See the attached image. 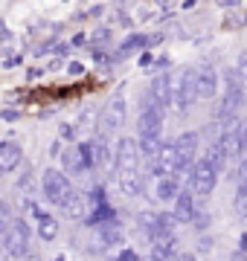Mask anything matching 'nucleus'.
Segmentation results:
<instances>
[{"instance_id": "nucleus-22", "label": "nucleus", "mask_w": 247, "mask_h": 261, "mask_svg": "<svg viewBox=\"0 0 247 261\" xmlns=\"http://www.w3.org/2000/svg\"><path fill=\"white\" fill-rule=\"evenodd\" d=\"M181 192H183V186H181L178 177H160L157 186H154V197H157V200H178Z\"/></svg>"}, {"instance_id": "nucleus-13", "label": "nucleus", "mask_w": 247, "mask_h": 261, "mask_svg": "<svg viewBox=\"0 0 247 261\" xmlns=\"http://www.w3.org/2000/svg\"><path fill=\"white\" fill-rule=\"evenodd\" d=\"M58 209H61V215L70 218V221H87V218H90V215H87V209H90V197L82 195V192H73L64 203L58 206Z\"/></svg>"}, {"instance_id": "nucleus-2", "label": "nucleus", "mask_w": 247, "mask_h": 261, "mask_svg": "<svg viewBox=\"0 0 247 261\" xmlns=\"http://www.w3.org/2000/svg\"><path fill=\"white\" fill-rule=\"evenodd\" d=\"M241 105H244V82L238 79L236 70H227V73H224V96H221V102H218L215 122L236 116V111L241 108Z\"/></svg>"}, {"instance_id": "nucleus-31", "label": "nucleus", "mask_w": 247, "mask_h": 261, "mask_svg": "<svg viewBox=\"0 0 247 261\" xmlns=\"http://www.w3.org/2000/svg\"><path fill=\"white\" fill-rule=\"evenodd\" d=\"M192 224H195V229H198V232H204V229H207V226L212 224V218H209L207 212H198L195 218H192Z\"/></svg>"}, {"instance_id": "nucleus-21", "label": "nucleus", "mask_w": 247, "mask_h": 261, "mask_svg": "<svg viewBox=\"0 0 247 261\" xmlns=\"http://www.w3.org/2000/svg\"><path fill=\"white\" fill-rule=\"evenodd\" d=\"M116 186L122 189V195L137 197L143 192V177H140V171H116Z\"/></svg>"}, {"instance_id": "nucleus-10", "label": "nucleus", "mask_w": 247, "mask_h": 261, "mask_svg": "<svg viewBox=\"0 0 247 261\" xmlns=\"http://www.w3.org/2000/svg\"><path fill=\"white\" fill-rule=\"evenodd\" d=\"M198 145L201 137L198 130H183L181 137L175 140V148H178V157H181V171H195V163H198Z\"/></svg>"}, {"instance_id": "nucleus-27", "label": "nucleus", "mask_w": 247, "mask_h": 261, "mask_svg": "<svg viewBox=\"0 0 247 261\" xmlns=\"http://www.w3.org/2000/svg\"><path fill=\"white\" fill-rule=\"evenodd\" d=\"M32 189H35V171H32V166H23V171H20V177H18V192L29 195Z\"/></svg>"}, {"instance_id": "nucleus-38", "label": "nucleus", "mask_w": 247, "mask_h": 261, "mask_svg": "<svg viewBox=\"0 0 247 261\" xmlns=\"http://www.w3.org/2000/svg\"><path fill=\"white\" fill-rule=\"evenodd\" d=\"M61 137H64V140H73V128H70V125H61Z\"/></svg>"}, {"instance_id": "nucleus-43", "label": "nucleus", "mask_w": 247, "mask_h": 261, "mask_svg": "<svg viewBox=\"0 0 247 261\" xmlns=\"http://www.w3.org/2000/svg\"><path fill=\"white\" fill-rule=\"evenodd\" d=\"M149 261H154V258H149Z\"/></svg>"}, {"instance_id": "nucleus-3", "label": "nucleus", "mask_w": 247, "mask_h": 261, "mask_svg": "<svg viewBox=\"0 0 247 261\" xmlns=\"http://www.w3.org/2000/svg\"><path fill=\"white\" fill-rule=\"evenodd\" d=\"M61 166H64V174H70V177H79V174L93 171L96 168L93 166V140L64 148L61 151Z\"/></svg>"}, {"instance_id": "nucleus-17", "label": "nucleus", "mask_w": 247, "mask_h": 261, "mask_svg": "<svg viewBox=\"0 0 247 261\" xmlns=\"http://www.w3.org/2000/svg\"><path fill=\"white\" fill-rule=\"evenodd\" d=\"M149 96H152L160 108L171 105V75H166V73L154 75L152 82H149Z\"/></svg>"}, {"instance_id": "nucleus-7", "label": "nucleus", "mask_w": 247, "mask_h": 261, "mask_svg": "<svg viewBox=\"0 0 247 261\" xmlns=\"http://www.w3.org/2000/svg\"><path fill=\"white\" fill-rule=\"evenodd\" d=\"M3 252L6 258H23L29 252V224L23 218L15 226L3 229Z\"/></svg>"}, {"instance_id": "nucleus-28", "label": "nucleus", "mask_w": 247, "mask_h": 261, "mask_svg": "<svg viewBox=\"0 0 247 261\" xmlns=\"http://www.w3.org/2000/svg\"><path fill=\"white\" fill-rule=\"evenodd\" d=\"M233 206H236V212H238V215H244V218H247V186H238V189H236Z\"/></svg>"}, {"instance_id": "nucleus-23", "label": "nucleus", "mask_w": 247, "mask_h": 261, "mask_svg": "<svg viewBox=\"0 0 247 261\" xmlns=\"http://www.w3.org/2000/svg\"><path fill=\"white\" fill-rule=\"evenodd\" d=\"M96 232H99V244H102V247H122L125 244V232H122V226L116 224H105V226H99V229H96ZM125 250V247H122Z\"/></svg>"}, {"instance_id": "nucleus-15", "label": "nucleus", "mask_w": 247, "mask_h": 261, "mask_svg": "<svg viewBox=\"0 0 247 261\" xmlns=\"http://www.w3.org/2000/svg\"><path fill=\"white\" fill-rule=\"evenodd\" d=\"M152 258L154 261H175L178 255V238L175 235H157L152 238Z\"/></svg>"}, {"instance_id": "nucleus-11", "label": "nucleus", "mask_w": 247, "mask_h": 261, "mask_svg": "<svg viewBox=\"0 0 247 261\" xmlns=\"http://www.w3.org/2000/svg\"><path fill=\"white\" fill-rule=\"evenodd\" d=\"M195 82H198V99H215L218 96V70L209 64V61H204V64L195 67Z\"/></svg>"}, {"instance_id": "nucleus-37", "label": "nucleus", "mask_w": 247, "mask_h": 261, "mask_svg": "<svg viewBox=\"0 0 247 261\" xmlns=\"http://www.w3.org/2000/svg\"><path fill=\"white\" fill-rule=\"evenodd\" d=\"M18 116H20V111H12V108H9V111H3V119H6V122H15Z\"/></svg>"}, {"instance_id": "nucleus-1", "label": "nucleus", "mask_w": 247, "mask_h": 261, "mask_svg": "<svg viewBox=\"0 0 247 261\" xmlns=\"http://www.w3.org/2000/svg\"><path fill=\"white\" fill-rule=\"evenodd\" d=\"M198 102V82H195V67H181L171 73V108L178 113H186Z\"/></svg>"}, {"instance_id": "nucleus-18", "label": "nucleus", "mask_w": 247, "mask_h": 261, "mask_svg": "<svg viewBox=\"0 0 247 261\" xmlns=\"http://www.w3.org/2000/svg\"><path fill=\"white\" fill-rule=\"evenodd\" d=\"M137 224H140V229L149 238H157V235H163V212H157V209H143V212L137 215Z\"/></svg>"}, {"instance_id": "nucleus-19", "label": "nucleus", "mask_w": 247, "mask_h": 261, "mask_svg": "<svg viewBox=\"0 0 247 261\" xmlns=\"http://www.w3.org/2000/svg\"><path fill=\"white\" fill-rule=\"evenodd\" d=\"M145 47H152V35H128L119 41V47L114 49V58H128L134 53H143Z\"/></svg>"}, {"instance_id": "nucleus-26", "label": "nucleus", "mask_w": 247, "mask_h": 261, "mask_svg": "<svg viewBox=\"0 0 247 261\" xmlns=\"http://www.w3.org/2000/svg\"><path fill=\"white\" fill-rule=\"evenodd\" d=\"M38 235L44 238V241H53L58 235V221L53 218V215H41L38 218Z\"/></svg>"}, {"instance_id": "nucleus-9", "label": "nucleus", "mask_w": 247, "mask_h": 261, "mask_svg": "<svg viewBox=\"0 0 247 261\" xmlns=\"http://www.w3.org/2000/svg\"><path fill=\"white\" fill-rule=\"evenodd\" d=\"M215 183H218V171H215V166H212L207 157H201L198 163H195L189 189L195 192V195H201V197H209L212 192H215Z\"/></svg>"}, {"instance_id": "nucleus-29", "label": "nucleus", "mask_w": 247, "mask_h": 261, "mask_svg": "<svg viewBox=\"0 0 247 261\" xmlns=\"http://www.w3.org/2000/svg\"><path fill=\"white\" fill-rule=\"evenodd\" d=\"M236 73H238V79H241V82L247 84V49L236 58Z\"/></svg>"}, {"instance_id": "nucleus-5", "label": "nucleus", "mask_w": 247, "mask_h": 261, "mask_svg": "<svg viewBox=\"0 0 247 261\" xmlns=\"http://www.w3.org/2000/svg\"><path fill=\"white\" fill-rule=\"evenodd\" d=\"M125 113H128V102H125V93H116L108 99V105L102 108V113H99V122H96V137H111L114 130L122 128L125 122Z\"/></svg>"}, {"instance_id": "nucleus-35", "label": "nucleus", "mask_w": 247, "mask_h": 261, "mask_svg": "<svg viewBox=\"0 0 247 261\" xmlns=\"http://www.w3.org/2000/svg\"><path fill=\"white\" fill-rule=\"evenodd\" d=\"M198 250L201 252H209V250H212V238H207V235H204V238L198 241Z\"/></svg>"}, {"instance_id": "nucleus-39", "label": "nucleus", "mask_w": 247, "mask_h": 261, "mask_svg": "<svg viewBox=\"0 0 247 261\" xmlns=\"http://www.w3.org/2000/svg\"><path fill=\"white\" fill-rule=\"evenodd\" d=\"M233 261H247V252L236 250V252H233Z\"/></svg>"}, {"instance_id": "nucleus-4", "label": "nucleus", "mask_w": 247, "mask_h": 261, "mask_svg": "<svg viewBox=\"0 0 247 261\" xmlns=\"http://www.w3.org/2000/svg\"><path fill=\"white\" fill-rule=\"evenodd\" d=\"M41 192H44V200H47V203L61 206L76 189H73L70 177L64 174V168H47V171L41 174Z\"/></svg>"}, {"instance_id": "nucleus-30", "label": "nucleus", "mask_w": 247, "mask_h": 261, "mask_svg": "<svg viewBox=\"0 0 247 261\" xmlns=\"http://www.w3.org/2000/svg\"><path fill=\"white\" fill-rule=\"evenodd\" d=\"M236 180H238V186H247V157L238 160V166H236Z\"/></svg>"}, {"instance_id": "nucleus-25", "label": "nucleus", "mask_w": 247, "mask_h": 261, "mask_svg": "<svg viewBox=\"0 0 247 261\" xmlns=\"http://www.w3.org/2000/svg\"><path fill=\"white\" fill-rule=\"evenodd\" d=\"M111 44H114V29L102 27V29H96L93 35H90V47H93V53H102V49L111 47Z\"/></svg>"}, {"instance_id": "nucleus-36", "label": "nucleus", "mask_w": 247, "mask_h": 261, "mask_svg": "<svg viewBox=\"0 0 247 261\" xmlns=\"http://www.w3.org/2000/svg\"><path fill=\"white\" fill-rule=\"evenodd\" d=\"M3 58H6V61H3V67H15V64H18V56H15V53H6Z\"/></svg>"}, {"instance_id": "nucleus-24", "label": "nucleus", "mask_w": 247, "mask_h": 261, "mask_svg": "<svg viewBox=\"0 0 247 261\" xmlns=\"http://www.w3.org/2000/svg\"><path fill=\"white\" fill-rule=\"evenodd\" d=\"M204 157H207L209 163L215 166V171H218V174H224V171H227V168H230V160H233V157H230V151L224 148V145H221L218 140L209 145V151L204 154Z\"/></svg>"}, {"instance_id": "nucleus-8", "label": "nucleus", "mask_w": 247, "mask_h": 261, "mask_svg": "<svg viewBox=\"0 0 247 261\" xmlns=\"http://www.w3.org/2000/svg\"><path fill=\"white\" fill-rule=\"evenodd\" d=\"M114 157H116V171H140V140L134 137H119V142L114 145Z\"/></svg>"}, {"instance_id": "nucleus-32", "label": "nucleus", "mask_w": 247, "mask_h": 261, "mask_svg": "<svg viewBox=\"0 0 247 261\" xmlns=\"http://www.w3.org/2000/svg\"><path fill=\"white\" fill-rule=\"evenodd\" d=\"M114 20L119 23V27H131V23H134V20L128 18V12H125V6H116V9H114Z\"/></svg>"}, {"instance_id": "nucleus-16", "label": "nucleus", "mask_w": 247, "mask_h": 261, "mask_svg": "<svg viewBox=\"0 0 247 261\" xmlns=\"http://www.w3.org/2000/svg\"><path fill=\"white\" fill-rule=\"evenodd\" d=\"M171 215L178 218V224H192V218H195V192L192 189H183L181 197L175 200V209H171Z\"/></svg>"}, {"instance_id": "nucleus-41", "label": "nucleus", "mask_w": 247, "mask_h": 261, "mask_svg": "<svg viewBox=\"0 0 247 261\" xmlns=\"http://www.w3.org/2000/svg\"><path fill=\"white\" fill-rule=\"evenodd\" d=\"M67 70H70V73H73V75H79V73H82V64H70V67H67Z\"/></svg>"}, {"instance_id": "nucleus-40", "label": "nucleus", "mask_w": 247, "mask_h": 261, "mask_svg": "<svg viewBox=\"0 0 247 261\" xmlns=\"http://www.w3.org/2000/svg\"><path fill=\"white\" fill-rule=\"evenodd\" d=\"M178 261H198V258H195V252H183V255H181Z\"/></svg>"}, {"instance_id": "nucleus-12", "label": "nucleus", "mask_w": 247, "mask_h": 261, "mask_svg": "<svg viewBox=\"0 0 247 261\" xmlns=\"http://www.w3.org/2000/svg\"><path fill=\"white\" fill-rule=\"evenodd\" d=\"M152 171L157 174V180L160 177H178V171H181V157H178L175 140L163 145V154L152 163Z\"/></svg>"}, {"instance_id": "nucleus-34", "label": "nucleus", "mask_w": 247, "mask_h": 261, "mask_svg": "<svg viewBox=\"0 0 247 261\" xmlns=\"http://www.w3.org/2000/svg\"><path fill=\"white\" fill-rule=\"evenodd\" d=\"M70 44H73V47H90V35H85V32H76Z\"/></svg>"}, {"instance_id": "nucleus-6", "label": "nucleus", "mask_w": 247, "mask_h": 261, "mask_svg": "<svg viewBox=\"0 0 247 261\" xmlns=\"http://www.w3.org/2000/svg\"><path fill=\"white\" fill-rule=\"evenodd\" d=\"M163 122H166V108L154 102L149 90L143 93V111H140V119H137V130H140V140L145 137H163Z\"/></svg>"}, {"instance_id": "nucleus-33", "label": "nucleus", "mask_w": 247, "mask_h": 261, "mask_svg": "<svg viewBox=\"0 0 247 261\" xmlns=\"http://www.w3.org/2000/svg\"><path fill=\"white\" fill-rule=\"evenodd\" d=\"M116 261H140V255H137L134 250H128V247H125V250L116 252Z\"/></svg>"}, {"instance_id": "nucleus-14", "label": "nucleus", "mask_w": 247, "mask_h": 261, "mask_svg": "<svg viewBox=\"0 0 247 261\" xmlns=\"http://www.w3.org/2000/svg\"><path fill=\"white\" fill-rule=\"evenodd\" d=\"M20 163H23V148H20L18 142H12V140L0 142V171L12 174Z\"/></svg>"}, {"instance_id": "nucleus-20", "label": "nucleus", "mask_w": 247, "mask_h": 261, "mask_svg": "<svg viewBox=\"0 0 247 261\" xmlns=\"http://www.w3.org/2000/svg\"><path fill=\"white\" fill-rule=\"evenodd\" d=\"M93 166H96V168L116 166L114 148L108 145V140H105V137H93Z\"/></svg>"}, {"instance_id": "nucleus-42", "label": "nucleus", "mask_w": 247, "mask_h": 261, "mask_svg": "<svg viewBox=\"0 0 247 261\" xmlns=\"http://www.w3.org/2000/svg\"><path fill=\"white\" fill-rule=\"evenodd\" d=\"M111 261H116V258H111Z\"/></svg>"}]
</instances>
